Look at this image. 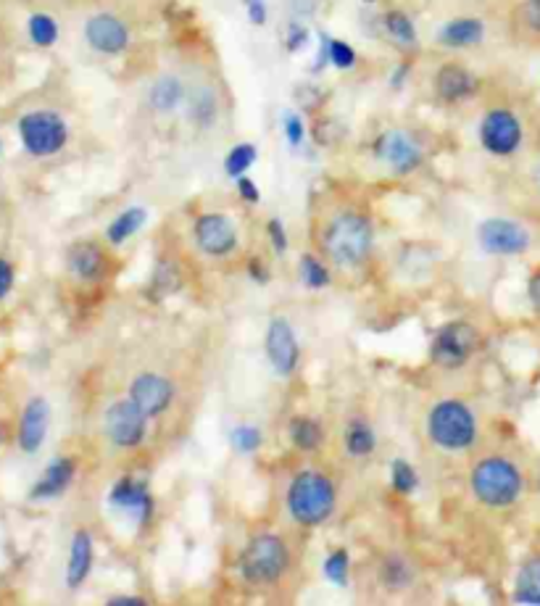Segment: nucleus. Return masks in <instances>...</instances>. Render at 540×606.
I'll return each instance as SVG.
<instances>
[{"label": "nucleus", "instance_id": "22", "mask_svg": "<svg viewBox=\"0 0 540 606\" xmlns=\"http://www.w3.org/2000/svg\"><path fill=\"white\" fill-rule=\"evenodd\" d=\"M103 251L93 243H77L69 251V267L80 280H98L103 272Z\"/></svg>", "mask_w": 540, "mask_h": 606}, {"label": "nucleus", "instance_id": "6", "mask_svg": "<svg viewBox=\"0 0 540 606\" xmlns=\"http://www.w3.org/2000/svg\"><path fill=\"white\" fill-rule=\"evenodd\" d=\"M22 143L32 156H53L66 145L69 130L64 119L53 111H32L19 122Z\"/></svg>", "mask_w": 540, "mask_h": 606}, {"label": "nucleus", "instance_id": "38", "mask_svg": "<svg viewBox=\"0 0 540 606\" xmlns=\"http://www.w3.org/2000/svg\"><path fill=\"white\" fill-rule=\"evenodd\" d=\"M327 51H330V64L335 66V69H351V66L356 64V53H353L351 45L343 43V40H330V43H327Z\"/></svg>", "mask_w": 540, "mask_h": 606}, {"label": "nucleus", "instance_id": "27", "mask_svg": "<svg viewBox=\"0 0 540 606\" xmlns=\"http://www.w3.org/2000/svg\"><path fill=\"white\" fill-rule=\"evenodd\" d=\"M375 446H377V438L375 433H372V427H369L367 422H361V419H353L346 430L348 454L364 459V456H369L375 451Z\"/></svg>", "mask_w": 540, "mask_h": 606}, {"label": "nucleus", "instance_id": "18", "mask_svg": "<svg viewBox=\"0 0 540 606\" xmlns=\"http://www.w3.org/2000/svg\"><path fill=\"white\" fill-rule=\"evenodd\" d=\"M477 90V80L469 69L459 64L440 66L435 74V93L446 103H459Z\"/></svg>", "mask_w": 540, "mask_h": 606}, {"label": "nucleus", "instance_id": "32", "mask_svg": "<svg viewBox=\"0 0 540 606\" xmlns=\"http://www.w3.org/2000/svg\"><path fill=\"white\" fill-rule=\"evenodd\" d=\"M390 480H393V488L398 493H404V496L417 491L419 485L417 469L411 467L409 462H404V459H396V462L390 464Z\"/></svg>", "mask_w": 540, "mask_h": 606}, {"label": "nucleus", "instance_id": "31", "mask_svg": "<svg viewBox=\"0 0 540 606\" xmlns=\"http://www.w3.org/2000/svg\"><path fill=\"white\" fill-rule=\"evenodd\" d=\"M517 24L530 40L540 43V0H519Z\"/></svg>", "mask_w": 540, "mask_h": 606}, {"label": "nucleus", "instance_id": "44", "mask_svg": "<svg viewBox=\"0 0 540 606\" xmlns=\"http://www.w3.org/2000/svg\"><path fill=\"white\" fill-rule=\"evenodd\" d=\"M11 285H14V269L6 259H0V298L8 296Z\"/></svg>", "mask_w": 540, "mask_h": 606}, {"label": "nucleus", "instance_id": "29", "mask_svg": "<svg viewBox=\"0 0 540 606\" xmlns=\"http://www.w3.org/2000/svg\"><path fill=\"white\" fill-rule=\"evenodd\" d=\"M253 161H256V148H253L251 143H240L227 153V159H224V172H227V177H243V174L253 166Z\"/></svg>", "mask_w": 540, "mask_h": 606}, {"label": "nucleus", "instance_id": "11", "mask_svg": "<svg viewBox=\"0 0 540 606\" xmlns=\"http://www.w3.org/2000/svg\"><path fill=\"white\" fill-rule=\"evenodd\" d=\"M267 356L269 364L274 367V372L282 377H288L296 372L298 367V340L296 332L290 327V322L285 317H274L267 327Z\"/></svg>", "mask_w": 540, "mask_h": 606}, {"label": "nucleus", "instance_id": "41", "mask_svg": "<svg viewBox=\"0 0 540 606\" xmlns=\"http://www.w3.org/2000/svg\"><path fill=\"white\" fill-rule=\"evenodd\" d=\"M285 138H288L290 145H301L303 143L301 116H296V114L285 116Z\"/></svg>", "mask_w": 540, "mask_h": 606}, {"label": "nucleus", "instance_id": "25", "mask_svg": "<svg viewBox=\"0 0 540 606\" xmlns=\"http://www.w3.org/2000/svg\"><path fill=\"white\" fill-rule=\"evenodd\" d=\"M290 441L301 451H317L324 441L322 425L311 417H296L290 422Z\"/></svg>", "mask_w": 540, "mask_h": 606}, {"label": "nucleus", "instance_id": "23", "mask_svg": "<svg viewBox=\"0 0 540 606\" xmlns=\"http://www.w3.org/2000/svg\"><path fill=\"white\" fill-rule=\"evenodd\" d=\"M514 601L517 604L540 606V554L530 556L517 575L514 585Z\"/></svg>", "mask_w": 540, "mask_h": 606}, {"label": "nucleus", "instance_id": "15", "mask_svg": "<svg viewBox=\"0 0 540 606\" xmlns=\"http://www.w3.org/2000/svg\"><path fill=\"white\" fill-rule=\"evenodd\" d=\"M174 398L172 383L161 375L145 372L132 383V401L145 412V417H161Z\"/></svg>", "mask_w": 540, "mask_h": 606}, {"label": "nucleus", "instance_id": "46", "mask_svg": "<svg viewBox=\"0 0 540 606\" xmlns=\"http://www.w3.org/2000/svg\"><path fill=\"white\" fill-rule=\"evenodd\" d=\"M111 606H145V599H137V596H114L108 599Z\"/></svg>", "mask_w": 540, "mask_h": 606}, {"label": "nucleus", "instance_id": "13", "mask_svg": "<svg viewBox=\"0 0 540 606\" xmlns=\"http://www.w3.org/2000/svg\"><path fill=\"white\" fill-rule=\"evenodd\" d=\"M85 37L90 48L106 56L122 53L130 43V29L114 14H98L85 24Z\"/></svg>", "mask_w": 540, "mask_h": 606}, {"label": "nucleus", "instance_id": "26", "mask_svg": "<svg viewBox=\"0 0 540 606\" xmlns=\"http://www.w3.org/2000/svg\"><path fill=\"white\" fill-rule=\"evenodd\" d=\"M145 219H148V211L140 209V206L122 211V214L111 222V227H108V240H111L114 246H122L124 240H130L132 235L143 227Z\"/></svg>", "mask_w": 540, "mask_h": 606}, {"label": "nucleus", "instance_id": "45", "mask_svg": "<svg viewBox=\"0 0 540 606\" xmlns=\"http://www.w3.org/2000/svg\"><path fill=\"white\" fill-rule=\"evenodd\" d=\"M248 275L253 277V280L259 282V285H264V282L269 280V272L264 269V264H261L259 259H251V264H248Z\"/></svg>", "mask_w": 540, "mask_h": 606}, {"label": "nucleus", "instance_id": "12", "mask_svg": "<svg viewBox=\"0 0 540 606\" xmlns=\"http://www.w3.org/2000/svg\"><path fill=\"white\" fill-rule=\"evenodd\" d=\"M198 248L209 256H227L238 248V232L224 214H203L195 222Z\"/></svg>", "mask_w": 540, "mask_h": 606}, {"label": "nucleus", "instance_id": "2", "mask_svg": "<svg viewBox=\"0 0 540 606\" xmlns=\"http://www.w3.org/2000/svg\"><path fill=\"white\" fill-rule=\"evenodd\" d=\"M338 504V493L335 485L327 475L306 469L290 483L288 488V509L293 520L303 527H317L330 520Z\"/></svg>", "mask_w": 540, "mask_h": 606}, {"label": "nucleus", "instance_id": "10", "mask_svg": "<svg viewBox=\"0 0 540 606\" xmlns=\"http://www.w3.org/2000/svg\"><path fill=\"white\" fill-rule=\"evenodd\" d=\"M483 251L496 256H517L530 248V232L512 219H488L477 227Z\"/></svg>", "mask_w": 540, "mask_h": 606}, {"label": "nucleus", "instance_id": "24", "mask_svg": "<svg viewBox=\"0 0 540 606\" xmlns=\"http://www.w3.org/2000/svg\"><path fill=\"white\" fill-rule=\"evenodd\" d=\"M185 98V85L177 77H161L156 85L151 87V106L153 111L169 114L182 103Z\"/></svg>", "mask_w": 540, "mask_h": 606}, {"label": "nucleus", "instance_id": "49", "mask_svg": "<svg viewBox=\"0 0 540 606\" xmlns=\"http://www.w3.org/2000/svg\"><path fill=\"white\" fill-rule=\"evenodd\" d=\"M364 3H375V0H364Z\"/></svg>", "mask_w": 540, "mask_h": 606}, {"label": "nucleus", "instance_id": "33", "mask_svg": "<svg viewBox=\"0 0 540 606\" xmlns=\"http://www.w3.org/2000/svg\"><path fill=\"white\" fill-rule=\"evenodd\" d=\"M29 37H32L40 48H48V45L56 43V37H58L56 22H53L51 16L35 14L32 19H29Z\"/></svg>", "mask_w": 540, "mask_h": 606}, {"label": "nucleus", "instance_id": "1", "mask_svg": "<svg viewBox=\"0 0 540 606\" xmlns=\"http://www.w3.org/2000/svg\"><path fill=\"white\" fill-rule=\"evenodd\" d=\"M372 240H375L372 224L364 214H356V211L335 214L322 232L324 253L338 267H359V264H364L369 251H372Z\"/></svg>", "mask_w": 540, "mask_h": 606}, {"label": "nucleus", "instance_id": "3", "mask_svg": "<svg viewBox=\"0 0 540 606\" xmlns=\"http://www.w3.org/2000/svg\"><path fill=\"white\" fill-rule=\"evenodd\" d=\"M522 472L504 456H488L472 469V493L493 509L512 506L522 496Z\"/></svg>", "mask_w": 540, "mask_h": 606}, {"label": "nucleus", "instance_id": "19", "mask_svg": "<svg viewBox=\"0 0 540 606\" xmlns=\"http://www.w3.org/2000/svg\"><path fill=\"white\" fill-rule=\"evenodd\" d=\"M74 469H77V467H74L72 459L61 456V459H56L53 464H48L43 480H37V485L32 488V493H29V496L35 498V501L61 496V493H64L69 485H72Z\"/></svg>", "mask_w": 540, "mask_h": 606}, {"label": "nucleus", "instance_id": "42", "mask_svg": "<svg viewBox=\"0 0 540 606\" xmlns=\"http://www.w3.org/2000/svg\"><path fill=\"white\" fill-rule=\"evenodd\" d=\"M245 6H248V19H251L256 27L267 22V6H264V0H245Z\"/></svg>", "mask_w": 540, "mask_h": 606}, {"label": "nucleus", "instance_id": "28", "mask_svg": "<svg viewBox=\"0 0 540 606\" xmlns=\"http://www.w3.org/2000/svg\"><path fill=\"white\" fill-rule=\"evenodd\" d=\"M411 575H414V572H411L409 562H406L404 556L393 554L382 564V580H385L390 591H404L406 585L411 583Z\"/></svg>", "mask_w": 540, "mask_h": 606}, {"label": "nucleus", "instance_id": "47", "mask_svg": "<svg viewBox=\"0 0 540 606\" xmlns=\"http://www.w3.org/2000/svg\"><path fill=\"white\" fill-rule=\"evenodd\" d=\"M530 296H533V303L540 309V275L535 277L533 285H530Z\"/></svg>", "mask_w": 540, "mask_h": 606}, {"label": "nucleus", "instance_id": "14", "mask_svg": "<svg viewBox=\"0 0 540 606\" xmlns=\"http://www.w3.org/2000/svg\"><path fill=\"white\" fill-rule=\"evenodd\" d=\"M375 153L385 164H390L398 174L414 172L422 164V148L406 135V132H385L375 143Z\"/></svg>", "mask_w": 540, "mask_h": 606}, {"label": "nucleus", "instance_id": "30", "mask_svg": "<svg viewBox=\"0 0 540 606\" xmlns=\"http://www.w3.org/2000/svg\"><path fill=\"white\" fill-rule=\"evenodd\" d=\"M385 29H388V35L401 45H414L417 43V29L411 24L409 16L404 11H390L385 16Z\"/></svg>", "mask_w": 540, "mask_h": 606}, {"label": "nucleus", "instance_id": "8", "mask_svg": "<svg viewBox=\"0 0 540 606\" xmlns=\"http://www.w3.org/2000/svg\"><path fill=\"white\" fill-rule=\"evenodd\" d=\"M480 143L493 156H512L522 145V124L509 109H493L480 124Z\"/></svg>", "mask_w": 540, "mask_h": 606}, {"label": "nucleus", "instance_id": "36", "mask_svg": "<svg viewBox=\"0 0 540 606\" xmlns=\"http://www.w3.org/2000/svg\"><path fill=\"white\" fill-rule=\"evenodd\" d=\"M348 567H351L348 551L338 549L327 556V562H324V575H327L335 585H348Z\"/></svg>", "mask_w": 540, "mask_h": 606}, {"label": "nucleus", "instance_id": "48", "mask_svg": "<svg viewBox=\"0 0 540 606\" xmlns=\"http://www.w3.org/2000/svg\"><path fill=\"white\" fill-rule=\"evenodd\" d=\"M533 182H535V190H538V195H540V161H538V164H535V172H533Z\"/></svg>", "mask_w": 540, "mask_h": 606}, {"label": "nucleus", "instance_id": "4", "mask_svg": "<svg viewBox=\"0 0 540 606\" xmlns=\"http://www.w3.org/2000/svg\"><path fill=\"white\" fill-rule=\"evenodd\" d=\"M290 562V551L280 535L261 533L243 549L240 572L251 585H272L285 575Z\"/></svg>", "mask_w": 540, "mask_h": 606}, {"label": "nucleus", "instance_id": "21", "mask_svg": "<svg viewBox=\"0 0 540 606\" xmlns=\"http://www.w3.org/2000/svg\"><path fill=\"white\" fill-rule=\"evenodd\" d=\"M485 37V24L480 19H454L438 32V43L446 48H469Z\"/></svg>", "mask_w": 540, "mask_h": 606}, {"label": "nucleus", "instance_id": "43", "mask_svg": "<svg viewBox=\"0 0 540 606\" xmlns=\"http://www.w3.org/2000/svg\"><path fill=\"white\" fill-rule=\"evenodd\" d=\"M238 190H240V198H243L245 203H259L261 201L259 188H256V185H253L248 177H238Z\"/></svg>", "mask_w": 540, "mask_h": 606}, {"label": "nucleus", "instance_id": "34", "mask_svg": "<svg viewBox=\"0 0 540 606\" xmlns=\"http://www.w3.org/2000/svg\"><path fill=\"white\" fill-rule=\"evenodd\" d=\"M153 298H164V296H172L174 290L180 288V275H177V269H174V264H161L159 269H156V275H153Z\"/></svg>", "mask_w": 540, "mask_h": 606}, {"label": "nucleus", "instance_id": "9", "mask_svg": "<svg viewBox=\"0 0 540 606\" xmlns=\"http://www.w3.org/2000/svg\"><path fill=\"white\" fill-rule=\"evenodd\" d=\"M148 417L135 401H116L106 412V433L119 448H135L143 443Z\"/></svg>", "mask_w": 540, "mask_h": 606}, {"label": "nucleus", "instance_id": "35", "mask_svg": "<svg viewBox=\"0 0 540 606\" xmlns=\"http://www.w3.org/2000/svg\"><path fill=\"white\" fill-rule=\"evenodd\" d=\"M301 277H303V282L314 290L327 288V285H330V272L324 269L322 261L314 259V256H309V253H306V256L301 259Z\"/></svg>", "mask_w": 540, "mask_h": 606}, {"label": "nucleus", "instance_id": "16", "mask_svg": "<svg viewBox=\"0 0 540 606\" xmlns=\"http://www.w3.org/2000/svg\"><path fill=\"white\" fill-rule=\"evenodd\" d=\"M111 504L122 512H132L140 522L151 520L153 498L148 493V485L137 477H122L111 491Z\"/></svg>", "mask_w": 540, "mask_h": 606}, {"label": "nucleus", "instance_id": "7", "mask_svg": "<svg viewBox=\"0 0 540 606\" xmlns=\"http://www.w3.org/2000/svg\"><path fill=\"white\" fill-rule=\"evenodd\" d=\"M477 332L467 322H448L432 340V361L443 369H459L475 354Z\"/></svg>", "mask_w": 540, "mask_h": 606}, {"label": "nucleus", "instance_id": "5", "mask_svg": "<svg viewBox=\"0 0 540 606\" xmlns=\"http://www.w3.org/2000/svg\"><path fill=\"white\" fill-rule=\"evenodd\" d=\"M427 433L432 443L446 451H464L475 443L477 422L469 406L461 401H440L427 417Z\"/></svg>", "mask_w": 540, "mask_h": 606}, {"label": "nucleus", "instance_id": "39", "mask_svg": "<svg viewBox=\"0 0 540 606\" xmlns=\"http://www.w3.org/2000/svg\"><path fill=\"white\" fill-rule=\"evenodd\" d=\"M267 232H269V238H272V246L277 248V253L288 251V232H285V227H282L280 219L277 217L269 219Z\"/></svg>", "mask_w": 540, "mask_h": 606}, {"label": "nucleus", "instance_id": "37", "mask_svg": "<svg viewBox=\"0 0 540 606\" xmlns=\"http://www.w3.org/2000/svg\"><path fill=\"white\" fill-rule=\"evenodd\" d=\"M230 443L238 454H253V451H259L261 446V433L251 425H238L232 430Z\"/></svg>", "mask_w": 540, "mask_h": 606}, {"label": "nucleus", "instance_id": "17", "mask_svg": "<svg viewBox=\"0 0 540 606\" xmlns=\"http://www.w3.org/2000/svg\"><path fill=\"white\" fill-rule=\"evenodd\" d=\"M48 422H51V409L45 398H32L22 414V425H19V446L27 454H35L37 448L45 443L48 435Z\"/></svg>", "mask_w": 540, "mask_h": 606}, {"label": "nucleus", "instance_id": "40", "mask_svg": "<svg viewBox=\"0 0 540 606\" xmlns=\"http://www.w3.org/2000/svg\"><path fill=\"white\" fill-rule=\"evenodd\" d=\"M306 43H309V29L301 27V24H290L288 40H285V48H288L290 53H298Z\"/></svg>", "mask_w": 540, "mask_h": 606}, {"label": "nucleus", "instance_id": "20", "mask_svg": "<svg viewBox=\"0 0 540 606\" xmlns=\"http://www.w3.org/2000/svg\"><path fill=\"white\" fill-rule=\"evenodd\" d=\"M93 570V538L87 530L74 535L72 551H69V567H66V585L80 588Z\"/></svg>", "mask_w": 540, "mask_h": 606}]
</instances>
